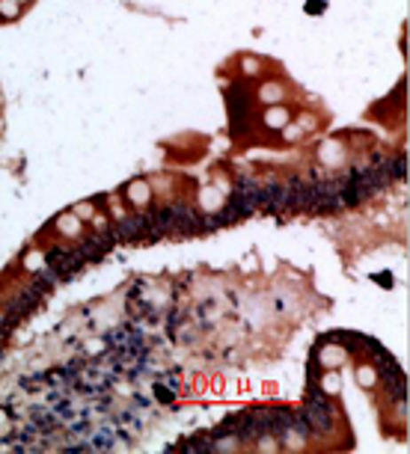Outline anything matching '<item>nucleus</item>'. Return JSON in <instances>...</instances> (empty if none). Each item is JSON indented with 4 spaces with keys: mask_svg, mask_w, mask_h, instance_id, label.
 <instances>
[{
    "mask_svg": "<svg viewBox=\"0 0 410 454\" xmlns=\"http://www.w3.org/2000/svg\"><path fill=\"white\" fill-rule=\"evenodd\" d=\"M288 122V114H286V110H271V114H268V125L271 128H283Z\"/></svg>",
    "mask_w": 410,
    "mask_h": 454,
    "instance_id": "f257e3e1",
    "label": "nucleus"
},
{
    "mask_svg": "<svg viewBox=\"0 0 410 454\" xmlns=\"http://www.w3.org/2000/svg\"><path fill=\"white\" fill-rule=\"evenodd\" d=\"M262 98H264V101H280V98H283V90H280V87H271V83H268V87L262 90Z\"/></svg>",
    "mask_w": 410,
    "mask_h": 454,
    "instance_id": "f03ea898",
    "label": "nucleus"
}]
</instances>
